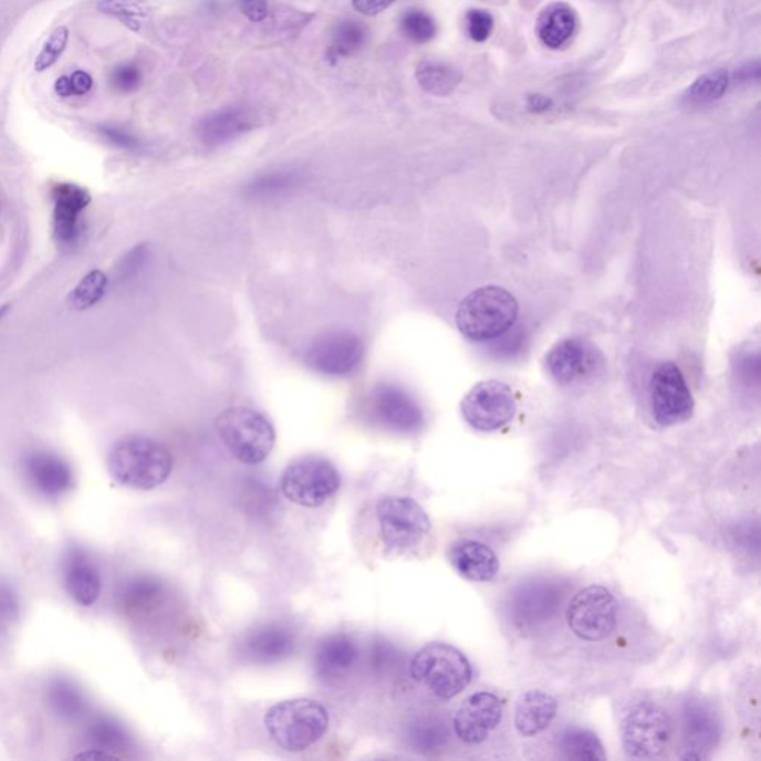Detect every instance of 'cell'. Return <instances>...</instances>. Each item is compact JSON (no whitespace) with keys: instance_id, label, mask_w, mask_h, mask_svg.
Listing matches in <instances>:
<instances>
[{"instance_id":"6da1fadb","label":"cell","mask_w":761,"mask_h":761,"mask_svg":"<svg viewBox=\"0 0 761 761\" xmlns=\"http://www.w3.org/2000/svg\"><path fill=\"white\" fill-rule=\"evenodd\" d=\"M107 469L119 486L153 491L170 478L173 457L157 440L140 435L125 436L112 445Z\"/></svg>"},{"instance_id":"7a4b0ae2","label":"cell","mask_w":761,"mask_h":761,"mask_svg":"<svg viewBox=\"0 0 761 761\" xmlns=\"http://www.w3.org/2000/svg\"><path fill=\"white\" fill-rule=\"evenodd\" d=\"M517 298L503 288L483 285L467 295L458 305L456 323L467 340L476 343L499 338L517 323Z\"/></svg>"},{"instance_id":"3957f363","label":"cell","mask_w":761,"mask_h":761,"mask_svg":"<svg viewBox=\"0 0 761 761\" xmlns=\"http://www.w3.org/2000/svg\"><path fill=\"white\" fill-rule=\"evenodd\" d=\"M267 732L285 751L309 750L327 733L331 717L313 699H289L272 705L265 713Z\"/></svg>"},{"instance_id":"277c9868","label":"cell","mask_w":761,"mask_h":761,"mask_svg":"<svg viewBox=\"0 0 761 761\" xmlns=\"http://www.w3.org/2000/svg\"><path fill=\"white\" fill-rule=\"evenodd\" d=\"M216 430L225 448L248 466L265 461L275 445V430L265 415L246 406H232L216 418Z\"/></svg>"},{"instance_id":"5b68a950","label":"cell","mask_w":761,"mask_h":761,"mask_svg":"<svg viewBox=\"0 0 761 761\" xmlns=\"http://www.w3.org/2000/svg\"><path fill=\"white\" fill-rule=\"evenodd\" d=\"M409 671L415 682L445 700L460 695L473 677L467 657L444 643H430L417 651Z\"/></svg>"},{"instance_id":"8992f818","label":"cell","mask_w":761,"mask_h":761,"mask_svg":"<svg viewBox=\"0 0 761 761\" xmlns=\"http://www.w3.org/2000/svg\"><path fill=\"white\" fill-rule=\"evenodd\" d=\"M280 487L285 499L292 503L315 509L340 491L341 475L326 458L305 456L285 467Z\"/></svg>"},{"instance_id":"52a82bcc","label":"cell","mask_w":761,"mask_h":761,"mask_svg":"<svg viewBox=\"0 0 761 761\" xmlns=\"http://www.w3.org/2000/svg\"><path fill=\"white\" fill-rule=\"evenodd\" d=\"M363 419L392 435H415L423 428L424 414L417 400L405 388L378 383L363 399Z\"/></svg>"},{"instance_id":"ba28073f","label":"cell","mask_w":761,"mask_h":761,"mask_svg":"<svg viewBox=\"0 0 761 761\" xmlns=\"http://www.w3.org/2000/svg\"><path fill=\"white\" fill-rule=\"evenodd\" d=\"M376 519L384 546L395 553L421 546L431 530L426 510L409 497H384L376 504Z\"/></svg>"},{"instance_id":"9c48e42d","label":"cell","mask_w":761,"mask_h":761,"mask_svg":"<svg viewBox=\"0 0 761 761\" xmlns=\"http://www.w3.org/2000/svg\"><path fill=\"white\" fill-rule=\"evenodd\" d=\"M365 354V343L357 333L348 329H332L311 341L304 362L314 374L347 378L361 369Z\"/></svg>"},{"instance_id":"30bf717a","label":"cell","mask_w":761,"mask_h":761,"mask_svg":"<svg viewBox=\"0 0 761 761\" xmlns=\"http://www.w3.org/2000/svg\"><path fill=\"white\" fill-rule=\"evenodd\" d=\"M517 410L512 388L500 380L476 384L461 402L462 417L478 431L500 430L512 421Z\"/></svg>"},{"instance_id":"8fae6325","label":"cell","mask_w":761,"mask_h":761,"mask_svg":"<svg viewBox=\"0 0 761 761\" xmlns=\"http://www.w3.org/2000/svg\"><path fill=\"white\" fill-rule=\"evenodd\" d=\"M622 737L629 755L655 759L664 754L671 742L673 723L664 709L653 703H639L626 716Z\"/></svg>"},{"instance_id":"7c38bea8","label":"cell","mask_w":761,"mask_h":761,"mask_svg":"<svg viewBox=\"0 0 761 761\" xmlns=\"http://www.w3.org/2000/svg\"><path fill=\"white\" fill-rule=\"evenodd\" d=\"M571 630L586 642H603L617 624V603L603 586H590L578 592L566 609Z\"/></svg>"},{"instance_id":"4fadbf2b","label":"cell","mask_w":761,"mask_h":761,"mask_svg":"<svg viewBox=\"0 0 761 761\" xmlns=\"http://www.w3.org/2000/svg\"><path fill=\"white\" fill-rule=\"evenodd\" d=\"M650 402L653 417L664 427L685 423L694 415V395L676 363H661L653 374Z\"/></svg>"},{"instance_id":"5bb4252c","label":"cell","mask_w":761,"mask_h":761,"mask_svg":"<svg viewBox=\"0 0 761 761\" xmlns=\"http://www.w3.org/2000/svg\"><path fill=\"white\" fill-rule=\"evenodd\" d=\"M503 719V703L496 695L481 691L471 695L454 716V730L460 741L470 743H482L490 738L492 730L500 724Z\"/></svg>"},{"instance_id":"9a60e30c","label":"cell","mask_w":761,"mask_h":761,"mask_svg":"<svg viewBox=\"0 0 761 761\" xmlns=\"http://www.w3.org/2000/svg\"><path fill=\"white\" fill-rule=\"evenodd\" d=\"M51 198L54 202L55 240L63 248H72L81 237V216L90 206V192L80 185L62 181L53 185Z\"/></svg>"},{"instance_id":"2e32d148","label":"cell","mask_w":761,"mask_h":761,"mask_svg":"<svg viewBox=\"0 0 761 761\" xmlns=\"http://www.w3.org/2000/svg\"><path fill=\"white\" fill-rule=\"evenodd\" d=\"M361 659L356 639L347 634H333L323 638L314 650V674L326 685L347 678Z\"/></svg>"},{"instance_id":"e0dca14e","label":"cell","mask_w":761,"mask_h":761,"mask_svg":"<svg viewBox=\"0 0 761 761\" xmlns=\"http://www.w3.org/2000/svg\"><path fill=\"white\" fill-rule=\"evenodd\" d=\"M546 365L549 374L557 384L569 386L595 369V350L583 340L560 341L548 353Z\"/></svg>"},{"instance_id":"ac0fdd59","label":"cell","mask_w":761,"mask_h":761,"mask_svg":"<svg viewBox=\"0 0 761 761\" xmlns=\"http://www.w3.org/2000/svg\"><path fill=\"white\" fill-rule=\"evenodd\" d=\"M259 124V115L250 107L232 106L213 112L200 121L198 137L209 148L227 145L243 134L252 132Z\"/></svg>"},{"instance_id":"d6986e66","label":"cell","mask_w":761,"mask_h":761,"mask_svg":"<svg viewBox=\"0 0 761 761\" xmlns=\"http://www.w3.org/2000/svg\"><path fill=\"white\" fill-rule=\"evenodd\" d=\"M561 587L549 582H533L513 594V618L521 626H533L551 618L561 605Z\"/></svg>"},{"instance_id":"ffe728a7","label":"cell","mask_w":761,"mask_h":761,"mask_svg":"<svg viewBox=\"0 0 761 761\" xmlns=\"http://www.w3.org/2000/svg\"><path fill=\"white\" fill-rule=\"evenodd\" d=\"M721 724L717 713L699 700L687 702L685 708V738L689 754L685 759H705L719 743Z\"/></svg>"},{"instance_id":"44dd1931","label":"cell","mask_w":761,"mask_h":761,"mask_svg":"<svg viewBox=\"0 0 761 761\" xmlns=\"http://www.w3.org/2000/svg\"><path fill=\"white\" fill-rule=\"evenodd\" d=\"M25 475L32 487L46 497L66 494L73 487L71 466L50 452H34L25 460Z\"/></svg>"},{"instance_id":"7402d4cb","label":"cell","mask_w":761,"mask_h":761,"mask_svg":"<svg viewBox=\"0 0 761 761\" xmlns=\"http://www.w3.org/2000/svg\"><path fill=\"white\" fill-rule=\"evenodd\" d=\"M449 561L461 577L471 582H490L500 570L494 551L476 540L454 543L449 549Z\"/></svg>"},{"instance_id":"603a6c76","label":"cell","mask_w":761,"mask_h":761,"mask_svg":"<svg viewBox=\"0 0 761 761\" xmlns=\"http://www.w3.org/2000/svg\"><path fill=\"white\" fill-rule=\"evenodd\" d=\"M295 647L296 638L291 629L268 625L244 639L243 653L253 664L272 665L291 657Z\"/></svg>"},{"instance_id":"cb8c5ba5","label":"cell","mask_w":761,"mask_h":761,"mask_svg":"<svg viewBox=\"0 0 761 761\" xmlns=\"http://www.w3.org/2000/svg\"><path fill=\"white\" fill-rule=\"evenodd\" d=\"M556 700L544 691H527L519 698L514 711V726L523 738L535 737L551 726L556 716Z\"/></svg>"},{"instance_id":"d4e9b609","label":"cell","mask_w":761,"mask_h":761,"mask_svg":"<svg viewBox=\"0 0 761 761\" xmlns=\"http://www.w3.org/2000/svg\"><path fill=\"white\" fill-rule=\"evenodd\" d=\"M577 15L564 2L551 3L544 8L538 20V37L544 46L561 50L569 45L577 32Z\"/></svg>"},{"instance_id":"484cf974","label":"cell","mask_w":761,"mask_h":761,"mask_svg":"<svg viewBox=\"0 0 761 761\" xmlns=\"http://www.w3.org/2000/svg\"><path fill=\"white\" fill-rule=\"evenodd\" d=\"M66 587L69 595L81 607H91L102 594V581L97 570L81 553L72 555L66 566Z\"/></svg>"},{"instance_id":"4316f807","label":"cell","mask_w":761,"mask_h":761,"mask_svg":"<svg viewBox=\"0 0 761 761\" xmlns=\"http://www.w3.org/2000/svg\"><path fill=\"white\" fill-rule=\"evenodd\" d=\"M406 739L410 748L421 754L438 751L447 746L449 739L447 721L438 713H418L406 728Z\"/></svg>"},{"instance_id":"83f0119b","label":"cell","mask_w":761,"mask_h":761,"mask_svg":"<svg viewBox=\"0 0 761 761\" xmlns=\"http://www.w3.org/2000/svg\"><path fill=\"white\" fill-rule=\"evenodd\" d=\"M415 77L426 93L445 97L460 85L462 76L461 72L451 64L426 60L418 64Z\"/></svg>"},{"instance_id":"f1b7e54d","label":"cell","mask_w":761,"mask_h":761,"mask_svg":"<svg viewBox=\"0 0 761 761\" xmlns=\"http://www.w3.org/2000/svg\"><path fill=\"white\" fill-rule=\"evenodd\" d=\"M367 28L357 20H344L332 30L331 45L327 48L329 62L336 63L341 59L352 58L366 45Z\"/></svg>"},{"instance_id":"f546056e","label":"cell","mask_w":761,"mask_h":761,"mask_svg":"<svg viewBox=\"0 0 761 761\" xmlns=\"http://www.w3.org/2000/svg\"><path fill=\"white\" fill-rule=\"evenodd\" d=\"M561 751L569 759L605 760L603 743L591 730L581 728L566 729L560 739Z\"/></svg>"},{"instance_id":"4dcf8cb0","label":"cell","mask_w":761,"mask_h":761,"mask_svg":"<svg viewBox=\"0 0 761 761\" xmlns=\"http://www.w3.org/2000/svg\"><path fill=\"white\" fill-rule=\"evenodd\" d=\"M730 85V76L726 71H713L698 77L686 91L685 102L690 106H705L723 97Z\"/></svg>"},{"instance_id":"1f68e13d","label":"cell","mask_w":761,"mask_h":761,"mask_svg":"<svg viewBox=\"0 0 761 761\" xmlns=\"http://www.w3.org/2000/svg\"><path fill=\"white\" fill-rule=\"evenodd\" d=\"M110 279L102 270L90 271L69 295V304L77 311L93 309L105 298Z\"/></svg>"},{"instance_id":"d6a6232c","label":"cell","mask_w":761,"mask_h":761,"mask_svg":"<svg viewBox=\"0 0 761 761\" xmlns=\"http://www.w3.org/2000/svg\"><path fill=\"white\" fill-rule=\"evenodd\" d=\"M164 595L166 591L161 582L153 577H138L129 583L124 592L125 607L136 609V612H146L161 603Z\"/></svg>"},{"instance_id":"836d02e7","label":"cell","mask_w":761,"mask_h":761,"mask_svg":"<svg viewBox=\"0 0 761 761\" xmlns=\"http://www.w3.org/2000/svg\"><path fill=\"white\" fill-rule=\"evenodd\" d=\"M90 739L94 746L98 747V750L105 751L107 754H112L114 751L127 750L129 746L128 734L125 733V730L118 723L110 719L95 721L90 729Z\"/></svg>"},{"instance_id":"e575fe53","label":"cell","mask_w":761,"mask_h":761,"mask_svg":"<svg viewBox=\"0 0 761 761\" xmlns=\"http://www.w3.org/2000/svg\"><path fill=\"white\" fill-rule=\"evenodd\" d=\"M98 8L105 14L123 21L134 32L140 29L142 20L149 15L145 0H102Z\"/></svg>"},{"instance_id":"d590c367","label":"cell","mask_w":761,"mask_h":761,"mask_svg":"<svg viewBox=\"0 0 761 761\" xmlns=\"http://www.w3.org/2000/svg\"><path fill=\"white\" fill-rule=\"evenodd\" d=\"M400 29L414 43L430 42L438 33L434 17L421 10H409L402 15Z\"/></svg>"},{"instance_id":"8d00e7d4","label":"cell","mask_w":761,"mask_h":761,"mask_svg":"<svg viewBox=\"0 0 761 761\" xmlns=\"http://www.w3.org/2000/svg\"><path fill=\"white\" fill-rule=\"evenodd\" d=\"M298 177L292 171H274L268 173L254 179L249 185V192L252 197L268 198L281 196L285 190L291 189L296 184Z\"/></svg>"},{"instance_id":"74e56055","label":"cell","mask_w":761,"mask_h":761,"mask_svg":"<svg viewBox=\"0 0 761 761\" xmlns=\"http://www.w3.org/2000/svg\"><path fill=\"white\" fill-rule=\"evenodd\" d=\"M69 42V30L67 28H58L51 33V37L46 39L43 43L41 53H39L37 60H34V69L37 72L42 73L54 66L62 58L64 51H66Z\"/></svg>"},{"instance_id":"f35d334b","label":"cell","mask_w":761,"mask_h":761,"mask_svg":"<svg viewBox=\"0 0 761 761\" xmlns=\"http://www.w3.org/2000/svg\"><path fill=\"white\" fill-rule=\"evenodd\" d=\"M400 653L388 642L372 644L369 651V666L378 676H392L400 668Z\"/></svg>"},{"instance_id":"ab89813d","label":"cell","mask_w":761,"mask_h":761,"mask_svg":"<svg viewBox=\"0 0 761 761\" xmlns=\"http://www.w3.org/2000/svg\"><path fill=\"white\" fill-rule=\"evenodd\" d=\"M53 703L62 716L75 717L84 709L81 691L69 682L60 681L53 687Z\"/></svg>"},{"instance_id":"60d3db41","label":"cell","mask_w":761,"mask_h":761,"mask_svg":"<svg viewBox=\"0 0 761 761\" xmlns=\"http://www.w3.org/2000/svg\"><path fill=\"white\" fill-rule=\"evenodd\" d=\"M143 73L134 63H123L112 72L111 84L118 93L129 94L140 88Z\"/></svg>"},{"instance_id":"b9f144b4","label":"cell","mask_w":761,"mask_h":761,"mask_svg":"<svg viewBox=\"0 0 761 761\" xmlns=\"http://www.w3.org/2000/svg\"><path fill=\"white\" fill-rule=\"evenodd\" d=\"M467 33L475 42H486L494 29V19L488 11L471 10L466 17Z\"/></svg>"},{"instance_id":"7bdbcfd3","label":"cell","mask_w":761,"mask_h":761,"mask_svg":"<svg viewBox=\"0 0 761 761\" xmlns=\"http://www.w3.org/2000/svg\"><path fill=\"white\" fill-rule=\"evenodd\" d=\"M98 133H101L102 136L111 143V145L116 146V148L127 150H136L137 148H140V142H138V138L133 136V134L124 132V129L111 127V125H103V127L98 128Z\"/></svg>"},{"instance_id":"ee69618b","label":"cell","mask_w":761,"mask_h":761,"mask_svg":"<svg viewBox=\"0 0 761 761\" xmlns=\"http://www.w3.org/2000/svg\"><path fill=\"white\" fill-rule=\"evenodd\" d=\"M240 8L252 23H262L270 15L268 0H240Z\"/></svg>"},{"instance_id":"f6af8a7d","label":"cell","mask_w":761,"mask_h":761,"mask_svg":"<svg viewBox=\"0 0 761 761\" xmlns=\"http://www.w3.org/2000/svg\"><path fill=\"white\" fill-rule=\"evenodd\" d=\"M145 246H138L123 259L119 267L121 279H129L136 274L138 267H142L143 261H145Z\"/></svg>"},{"instance_id":"bcb514c9","label":"cell","mask_w":761,"mask_h":761,"mask_svg":"<svg viewBox=\"0 0 761 761\" xmlns=\"http://www.w3.org/2000/svg\"><path fill=\"white\" fill-rule=\"evenodd\" d=\"M354 10L363 15L374 17L388 10L396 0H352Z\"/></svg>"},{"instance_id":"7dc6e473","label":"cell","mask_w":761,"mask_h":761,"mask_svg":"<svg viewBox=\"0 0 761 761\" xmlns=\"http://www.w3.org/2000/svg\"><path fill=\"white\" fill-rule=\"evenodd\" d=\"M69 77H71L73 95H85L93 88L94 81L90 73L76 71Z\"/></svg>"},{"instance_id":"c3c4849f","label":"cell","mask_w":761,"mask_h":761,"mask_svg":"<svg viewBox=\"0 0 761 761\" xmlns=\"http://www.w3.org/2000/svg\"><path fill=\"white\" fill-rule=\"evenodd\" d=\"M738 84L748 85L754 84L760 80V64L759 62L748 63L746 66L739 69L737 72Z\"/></svg>"},{"instance_id":"681fc988","label":"cell","mask_w":761,"mask_h":761,"mask_svg":"<svg viewBox=\"0 0 761 761\" xmlns=\"http://www.w3.org/2000/svg\"><path fill=\"white\" fill-rule=\"evenodd\" d=\"M552 106V98H549L548 95L531 94L530 97L527 98V107H529V111L533 112V114H544V112L551 111Z\"/></svg>"},{"instance_id":"f907efd6","label":"cell","mask_w":761,"mask_h":761,"mask_svg":"<svg viewBox=\"0 0 761 761\" xmlns=\"http://www.w3.org/2000/svg\"><path fill=\"white\" fill-rule=\"evenodd\" d=\"M54 90H55V93H58V95H60V97H63V98L72 97L73 88H72L71 77H69V76L59 77V80L55 81Z\"/></svg>"},{"instance_id":"816d5d0a","label":"cell","mask_w":761,"mask_h":761,"mask_svg":"<svg viewBox=\"0 0 761 761\" xmlns=\"http://www.w3.org/2000/svg\"><path fill=\"white\" fill-rule=\"evenodd\" d=\"M11 305H2L0 306V322H2L3 319H6V315L10 313Z\"/></svg>"}]
</instances>
